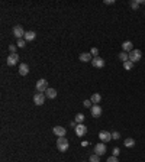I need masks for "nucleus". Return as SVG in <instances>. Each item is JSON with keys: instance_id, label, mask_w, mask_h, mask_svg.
<instances>
[{"instance_id": "obj_1", "label": "nucleus", "mask_w": 145, "mask_h": 162, "mask_svg": "<svg viewBox=\"0 0 145 162\" xmlns=\"http://www.w3.org/2000/svg\"><path fill=\"white\" fill-rule=\"evenodd\" d=\"M68 146H70V143H68V139H65V136L57 139V148H58V151L65 152V151L68 149Z\"/></svg>"}, {"instance_id": "obj_2", "label": "nucleus", "mask_w": 145, "mask_h": 162, "mask_svg": "<svg viewBox=\"0 0 145 162\" xmlns=\"http://www.w3.org/2000/svg\"><path fill=\"white\" fill-rule=\"evenodd\" d=\"M48 88H50V87H48V81H47V80L41 78V80L36 81V91H38V93H45Z\"/></svg>"}, {"instance_id": "obj_3", "label": "nucleus", "mask_w": 145, "mask_h": 162, "mask_svg": "<svg viewBox=\"0 0 145 162\" xmlns=\"http://www.w3.org/2000/svg\"><path fill=\"white\" fill-rule=\"evenodd\" d=\"M141 58H142V52H141L139 49H134V51H131V52H129V61H131V62H134V64H135V62H138Z\"/></svg>"}, {"instance_id": "obj_4", "label": "nucleus", "mask_w": 145, "mask_h": 162, "mask_svg": "<svg viewBox=\"0 0 145 162\" xmlns=\"http://www.w3.org/2000/svg\"><path fill=\"white\" fill-rule=\"evenodd\" d=\"M45 98H47L45 93H36L35 96H34V103H35L36 106H42L45 103Z\"/></svg>"}, {"instance_id": "obj_5", "label": "nucleus", "mask_w": 145, "mask_h": 162, "mask_svg": "<svg viewBox=\"0 0 145 162\" xmlns=\"http://www.w3.org/2000/svg\"><path fill=\"white\" fill-rule=\"evenodd\" d=\"M74 132H75V135H77L78 138H81V136H84V135L87 133V127L84 126L83 123H78L77 126L74 127Z\"/></svg>"}, {"instance_id": "obj_6", "label": "nucleus", "mask_w": 145, "mask_h": 162, "mask_svg": "<svg viewBox=\"0 0 145 162\" xmlns=\"http://www.w3.org/2000/svg\"><path fill=\"white\" fill-rule=\"evenodd\" d=\"M94 153H96L97 156H102V155H105V153H106V145L103 143V142L97 143L96 146H94Z\"/></svg>"}, {"instance_id": "obj_7", "label": "nucleus", "mask_w": 145, "mask_h": 162, "mask_svg": "<svg viewBox=\"0 0 145 162\" xmlns=\"http://www.w3.org/2000/svg\"><path fill=\"white\" fill-rule=\"evenodd\" d=\"M91 65H93L94 68H103V67H105V59L100 58V56H96V58L91 59Z\"/></svg>"}, {"instance_id": "obj_8", "label": "nucleus", "mask_w": 145, "mask_h": 162, "mask_svg": "<svg viewBox=\"0 0 145 162\" xmlns=\"http://www.w3.org/2000/svg\"><path fill=\"white\" fill-rule=\"evenodd\" d=\"M99 139H100L103 143H108L109 141H112V133H110V132H106V130H103V132L99 133Z\"/></svg>"}, {"instance_id": "obj_9", "label": "nucleus", "mask_w": 145, "mask_h": 162, "mask_svg": "<svg viewBox=\"0 0 145 162\" xmlns=\"http://www.w3.org/2000/svg\"><path fill=\"white\" fill-rule=\"evenodd\" d=\"M25 31H23V28L20 26V25H18V26H15L13 28V35L16 36L18 39H23V36H25Z\"/></svg>"}, {"instance_id": "obj_10", "label": "nucleus", "mask_w": 145, "mask_h": 162, "mask_svg": "<svg viewBox=\"0 0 145 162\" xmlns=\"http://www.w3.org/2000/svg\"><path fill=\"white\" fill-rule=\"evenodd\" d=\"M19 62V55L18 54H10L7 56V65L9 67H13Z\"/></svg>"}, {"instance_id": "obj_11", "label": "nucleus", "mask_w": 145, "mask_h": 162, "mask_svg": "<svg viewBox=\"0 0 145 162\" xmlns=\"http://www.w3.org/2000/svg\"><path fill=\"white\" fill-rule=\"evenodd\" d=\"M90 111H91V116H93V117H100V116H102V107H100L99 104H93L90 108Z\"/></svg>"}, {"instance_id": "obj_12", "label": "nucleus", "mask_w": 145, "mask_h": 162, "mask_svg": "<svg viewBox=\"0 0 145 162\" xmlns=\"http://www.w3.org/2000/svg\"><path fill=\"white\" fill-rule=\"evenodd\" d=\"M52 132H54V135H57L58 138H64L65 133H67L65 127H62V126H55L54 129H52Z\"/></svg>"}, {"instance_id": "obj_13", "label": "nucleus", "mask_w": 145, "mask_h": 162, "mask_svg": "<svg viewBox=\"0 0 145 162\" xmlns=\"http://www.w3.org/2000/svg\"><path fill=\"white\" fill-rule=\"evenodd\" d=\"M122 49H123V52H131V51H134V44H132L131 41H125V42L122 44Z\"/></svg>"}, {"instance_id": "obj_14", "label": "nucleus", "mask_w": 145, "mask_h": 162, "mask_svg": "<svg viewBox=\"0 0 145 162\" xmlns=\"http://www.w3.org/2000/svg\"><path fill=\"white\" fill-rule=\"evenodd\" d=\"M90 59H93V56H91L90 52H83V54H80V61H81V62H89Z\"/></svg>"}, {"instance_id": "obj_15", "label": "nucleus", "mask_w": 145, "mask_h": 162, "mask_svg": "<svg viewBox=\"0 0 145 162\" xmlns=\"http://www.w3.org/2000/svg\"><path fill=\"white\" fill-rule=\"evenodd\" d=\"M90 101L93 104H99V103L102 101V96H100L99 93H94V94L90 97Z\"/></svg>"}, {"instance_id": "obj_16", "label": "nucleus", "mask_w": 145, "mask_h": 162, "mask_svg": "<svg viewBox=\"0 0 145 162\" xmlns=\"http://www.w3.org/2000/svg\"><path fill=\"white\" fill-rule=\"evenodd\" d=\"M35 36H36V34L34 32V31H29V32H26V34H25L23 39H25L26 42H31V41H34V39H35Z\"/></svg>"}, {"instance_id": "obj_17", "label": "nucleus", "mask_w": 145, "mask_h": 162, "mask_svg": "<svg viewBox=\"0 0 145 162\" xmlns=\"http://www.w3.org/2000/svg\"><path fill=\"white\" fill-rule=\"evenodd\" d=\"M28 72H29L28 64H20V67H19V74H20V75H28Z\"/></svg>"}, {"instance_id": "obj_18", "label": "nucleus", "mask_w": 145, "mask_h": 162, "mask_svg": "<svg viewBox=\"0 0 145 162\" xmlns=\"http://www.w3.org/2000/svg\"><path fill=\"white\" fill-rule=\"evenodd\" d=\"M45 96L48 97V98H55L57 97V91L54 88H48V90L45 91Z\"/></svg>"}, {"instance_id": "obj_19", "label": "nucleus", "mask_w": 145, "mask_h": 162, "mask_svg": "<svg viewBox=\"0 0 145 162\" xmlns=\"http://www.w3.org/2000/svg\"><path fill=\"white\" fill-rule=\"evenodd\" d=\"M118 58H119V59H121L122 62H126V61H129V54H128V52H123V51H122L121 54L118 55Z\"/></svg>"}, {"instance_id": "obj_20", "label": "nucleus", "mask_w": 145, "mask_h": 162, "mask_svg": "<svg viewBox=\"0 0 145 162\" xmlns=\"http://www.w3.org/2000/svg\"><path fill=\"white\" fill-rule=\"evenodd\" d=\"M134 145H135V141H134L132 138H126V139H125V146H126V148H132Z\"/></svg>"}, {"instance_id": "obj_21", "label": "nucleus", "mask_w": 145, "mask_h": 162, "mask_svg": "<svg viewBox=\"0 0 145 162\" xmlns=\"http://www.w3.org/2000/svg\"><path fill=\"white\" fill-rule=\"evenodd\" d=\"M123 68H125L126 71H131V70L134 68V62H131V61H126V62H123Z\"/></svg>"}, {"instance_id": "obj_22", "label": "nucleus", "mask_w": 145, "mask_h": 162, "mask_svg": "<svg viewBox=\"0 0 145 162\" xmlns=\"http://www.w3.org/2000/svg\"><path fill=\"white\" fill-rule=\"evenodd\" d=\"M75 122H77V125H78V123H83V122H84V114L78 113V114L75 116Z\"/></svg>"}, {"instance_id": "obj_23", "label": "nucleus", "mask_w": 145, "mask_h": 162, "mask_svg": "<svg viewBox=\"0 0 145 162\" xmlns=\"http://www.w3.org/2000/svg\"><path fill=\"white\" fill-rule=\"evenodd\" d=\"M18 48H25V45H26V41L25 39H18Z\"/></svg>"}, {"instance_id": "obj_24", "label": "nucleus", "mask_w": 145, "mask_h": 162, "mask_svg": "<svg viewBox=\"0 0 145 162\" xmlns=\"http://www.w3.org/2000/svg\"><path fill=\"white\" fill-rule=\"evenodd\" d=\"M90 54H91V56H93V58H96V56H99V49H97V48H91Z\"/></svg>"}, {"instance_id": "obj_25", "label": "nucleus", "mask_w": 145, "mask_h": 162, "mask_svg": "<svg viewBox=\"0 0 145 162\" xmlns=\"http://www.w3.org/2000/svg\"><path fill=\"white\" fill-rule=\"evenodd\" d=\"M131 7H132V9H138V7H139V1H138V0L131 1Z\"/></svg>"}, {"instance_id": "obj_26", "label": "nucleus", "mask_w": 145, "mask_h": 162, "mask_svg": "<svg viewBox=\"0 0 145 162\" xmlns=\"http://www.w3.org/2000/svg\"><path fill=\"white\" fill-rule=\"evenodd\" d=\"M90 162H100V156H97L96 153L90 156Z\"/></svg>"}, {"instance_id": "obj_27", "label": "nucleus", "mask_w": 145, "mask_h": 162, "mask_svg": "<svg viewBox=\"0 0 145 162\" xmlns=\"http://www.w3.org/2000/svg\"><path fill=\"white\" fill-rule=\"evenodd\" d=\"M119 138H121V133H119V132H113V133H112V139H113V141H118Z\"/></svg>"}, {"instance_id": "obj_28", "label": "nucleus", "mask_w": 145, "mask_h": 162, "mask_svg": "<svg viewBox=\"0 0 145 162\" xmlns=\"http://www.w3.org/2000/svg\"><path fill=\"white\" fill-rule=\"evenodd\" d=\"M16 49H18V45H10V46H9V51H10L12 54H16Z\"/></svg>"}, {"instance_id": "obj_29", "label": "nucleus", "mask_w": 145, "mask_h": 162, "mask_svg": "<svg viewBox=\"0 0 145 162\" xmlns=\"http://www.w3.org/2000/svg\"><path fill=\"white\" fill-rule=\"evenodd\" d=\"M90 104H91V101H90V100H84V101H83V106H84L86 108H91Z\"/></svg>"}, {"instance_id": "obj_30", "label": "nucleus", "mask_w": 145, "mask_h": 162, "mask_svg": "<svg viewBox=\"0 0 145 162\" xmlns=\"http://www.w3.org/2000/svg\"><path fill=\"white\" fill-rule=\"evenodd\" d=\"M106 162H119V161H118V158H116V156H113V155H112L110 158H108V161H106Z\"/></svg>"}, {"instance_id": "obj_31", "label": "nucleus", "mask_w": 145, "mask_h": 162, "mask_svg": "<svg viewBox=\"0 0 145 162\" xmlns=\"http://www.w3.org/2000/svg\"><path fill=\"white\" fill-rule=\"evenodd\" d=\"M119 153H121V149H119V148H115V149H113V156H118Z\"/></svg>"}, {"instance_id": "obj_32", "label": "nucleus", "mask_w": 145, "mask_h": 162, "mask_svg": "<svg viewBox=\"0 0 145 162\" xmlns=\"http://www.w3.org/2000/svg\"><path fill=\"white\" fill-rule=\"evenodd\" d=\"M106 4H115V0H105Z\"/></svg>"}, {"instance_id": "obj_33", "label": "nucleus", "mask_w": 145, "mask_h": 162, "mask_svg": "<svg viewBox=\"0 0 145 162\" xmlns=\"http://www.w3.org/2000/svg\"><path fill=\"white\" fill-rule=\"evenodd\" d=\"M70 126H71V127H75V126H77V122H70Z\"/></svg>"}, {"instance_id": "obj_34", "label": "nucleus", "mask_w": 145, "mask_h": 162, "mask_svg": "<svg viewBox=\"0 0 145 162\" xmlns=\"http://www.w3.org/2000/svg\"><path fill=\"white\" fill-rule=\"evenodd\" d=\"M139 1V4H145V0H138Z\"/></svg>"}]
</instances>
